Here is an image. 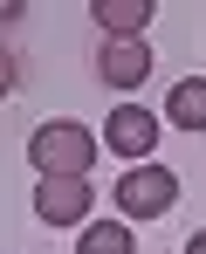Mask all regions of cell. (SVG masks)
Here are the masks:
<instances>
[{"instance_id":"5b68a950","label":"cell","mask_w":206,"mask_h":254,"mask_svg":"<svg viewBox=\"0 0 206 254\" xmlns=\"http://www.w3.org/2000/svg\"><path fill=\"white\" fill-rule=\"evenodd\" d=\"M96 76L110 89H137L144 76H151V48H144V35L137 42H103L96 48Z\"/></svg>"},{"instance_id":"7a4b0ae2","label":"cell","mask_w":206,"mask_h":254,"mask_svg":"<svg viewBox=\"0 0 206 254\" xmlns=\"http://www.w3.org/2000/svg\"><path fill=\"white\" fill-rule=\"evenodd\" d=\"M172 199H179V179L165 165H131L117 179V213L124 220H158V213H172Z\"/></svg>"},{"instance_id":"8992f818","label":"cell","mask_w":206,"mask_h":254,"mask_svg":"<svg viewBox=\"0 0 206 254\" xmlns=\"http://www.w3.org/2000/svg\"><path fill=\"white\" fill-rule=\"evenodd\" d=\"M89 14H96V28H103L110 42H137L144 21H151V0H96Z\"/></svg>"},{"instance_id":"277c9868","label":"cell","mask_w":206,"mask_h":254,"mask_svg":"<svg viewBox=\"0 0 206 254\" xmlns=\"http://www.w3.org/2000/svg\"><path fill=\"white\" fill-rule=\"evenodd\" d=\"M103 137H110V151L117 158H151V144H158V117L151 110H137V103H124V110H110V124H103Z\"/></svg>"},{"instance_id":"6da1fadb","label":"cell","mask_w":206,"mask_h":254,"mask_svg":"<svg viewBox=\"0 0 206 254\" xmlns=\"http://www.w3.org/2000/svg\"><path fill=\"white\" fill-rule=\"evenodd\" d=\"M89 158H96V137L82 124H41L28 137V165L41 179H89Z\"/></svg>"},{"instance_id":"9c48e42d","label":"cell","mask_w":206,"mask_h":254,"mask_svg":"<svg viewBox=\"0 0 206 254\" xmlns=\"http://www.w3.org/2000/svg\"><path fill=\"white\" fill-rule=\"evenodd\" d=\"M186 254H206V234H193V241H186Z\"/></svg>"},{"instance_id":"52a82bcc","label":"cell","mask_w":206,"mask_h":254,"mask_svg":"<svg viewBox=\"0 0 206 254\" xmlns=\"http://www.w3.org/2000/svg\"><path fill=\"white\" fill-rule=\"evenodd\" d=\"M165 110H172V124H179V130H206V76L179 83L172 96H165Z\"/></svg>"},{"instance_id":"ba28073f","label":"cell","mask_w":206,"mask_h":254,"mask_svg":"<svg viewBox=\"0 0 206 254\" xmlns=\"http://www.w3.org/2000/svg\"><path fill=\"white\" fill-rule=\"evenodd\" d=\"M82 254H137V234L124 220H96V227H82Z\"/></svg>"},{"instance_id":"3957f363","label":"cell","mask_w":206,"mask_h":254,"mask_svg":"<svg viewBox=\"0 0 206 254\" xmlns=\"http://www.w3.org/2000/svg\"><path fill=\"white\" fill-rule=\"evenodd\" d=\"M89 179H41L35 186V213L48 220V227H76V220H89Z\"/></svg>"}]
</instances>
